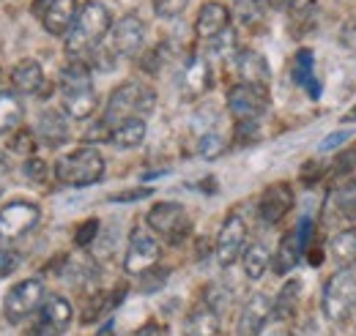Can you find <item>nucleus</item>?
I'll list each match as a JSON object with an SVG mask.
<instances>
[{
  "label": "nucleus",
  "mask_w": 356,
  "mask_h": 336,
  "mask_svg": "<svg viewBox=\"0 0 356 336\" xmlns=\"http://www.w3.org/2000/svg\"><path fill=\"white\" fill-rule=\"evenodd\" d=\"M151 3H154L156 17H162V19H176L189 6V0H151Z\"/></svg>",
  "instance_id": "obj_34"
},
{
  "label": "nucleus",
  "mask_w": 356,
  "mask_h": 336,
  "mask_svg": "<svg viewBox=\"0 0 356 336\" xmlns=\"http://www.w3.org/2000/svg\"><path fill=\"white\" fill-rule=\"evenodd\" d=\"M340 42H343V47H346L348 52L356 55V14L348 22H343V28H340Z\"/></svg>",
  "instance_id": "obj_40"
},
{
  "label": "nucleus",
  "mask_w": 356,
  "mask_h": 336,
  "mask_svg": "<svg viewBox=\"0 0 356 336\" xmlns=\"http://www.w3.org/2000/svg\"><path fill=\"white\" fill-rule=\"evenodd\" d=\"M96 336H115V328H113V323H107V326H104V328H102V331H99Z\"/></svg>",
  "instance_id": "obj_47"
},
{
  "label": "nucleus",
  "mask_w": 356,
  "mask_h": 336,
  "mask_svg": "<svg viewBox=\"0 0 356 336\" xmlns=\"http://www.w3.org/2000/svg\"><path fill=\"white\" fill-rule=\"evenodd\" d=\"M11 85L17 93H39L42 85H44V72H42V63L33 60V58H22L14 69H11Z\"/></svg>",
  "instance_id": "obj_21"
},
{
  "label": "nucleus",
  "mask_w": 356,
  "mask_h": 336,
  "mask_svg": "<svg viewBox=\"0 0 356 336\" xmlns=\"http://www.w3.org/2000/svg\"><path fill=\"white\" fill-rule=\"evenodd\" d=\"M244 246H247V224H244V219L238 213H230L222 221V227H220V235H217V246H214L217 262L222 268L233 265L241 257Z\"/></svg>",
  "instance_id": "obj_10"
},
{
  "label": "nucleus",
  "mask_w": 356,
  "mask_h": 336,
  "mask_svg": "<svg viewBox=\"0 0 356 336\" xmlns=\"http://www.w3.org/2000/svg\"><path fill=\"white\" fill-rule=\"evenodd\" d=\"M19 265V254H14L11 249H0V276L14 274Z\"/></svg>",
  "instance_id": "obj_43"
},
{
  "label": "nucleus",
  "mask_w": 356,
  "mask_h": 336,
  "mask_svg": "<svg viewBox=\"0 0 356 336\" xmlns=\"http://www.w3.org/2000/svg\"><path fill=\"white\" fill-rule=\"evenodd\" d=\"M184 336H220V314L209 303L195 306L184 320Z\"/></svg>",
  "instance_id": "obj_22"
},
{
  "label": "nucleus",
  "mask_w": 356,
  "mask_h": 336,
  "mask_svg": "<svg viewBox=\"0 0 356 336\" xmlns=\"http://www.w3.org/2000/svg\"><path fill=\"white\" fill-rule=\"evenodd\" d=\"M22 115H25V107L19 101V96L8 93V90H0V131H11L22 124Z\"/></svg>",
  "instance_id": "obj_29"
},
{
  "label": "nucleus",
  "mask_w": 356,
  "mask_h": 336,
  "mask_svg": "<svg viewBox=\"0 0 356 336\" xmlns=\"http://www.w3.org/2000/svg\"><path fill=\"white\" fill-rule=\"evenodd\" d=\"M271 314H274V301L266 293H255L238 314V323H236L238 336H261Z\"/></svg>",
  "instance_id": "obj_13"
},
{
  "label": "nucleus",
  "mask_w": 356,
  "mask_h": 336,
  "mask_svg": "<svg viewBox=\"0 0 356 336\" xmlns=\"http://www.w3.org/2000/svg\"><path fill=\"white\" fill-rule=\"evenodd\" d=\"M227 110L236 121H261L268 110L266 87L238 83L227 90Z\"/></svg>",
  "instance_id": "obj_7"
},
{
  "label": "nucleus",
  "mask_w": 356,
  "mask_h": 336,
  "mask_svg": "<svg viewBox=\"0 0 356 336\" xmlns=\"http://www.w3.org/2000/svg\"><path fill=\"white\" fill-rule=\"evenodd\" d=\"M25 175H28L31 180L42 183V180L47 178V162L44 159H39V156H28V162H25Z\"/></svg>",
  "instance_id": "obj_39"
},
{
  "label": "nucleus",
  "mask_w": 356,
  "mask_h": 336,
  "mask_svg": "<svg viewBox=\"0 0 356 336\" xmlns=\"http://www.w3.org/2000/svg\"><path fill=\"white\" fill-rule=\"evenodd\" d=\"M293 80L299 87H305L310 93V99L321 96V83L315 77V58H312L310 49H299L296 58H293Z\"/></svg>",
  "instance_id": "obj_24"
},
{
  "label": "nucleus",
  "mask_w": 356,
  "mask_h": 336,
  "mask_svg": "<svg viewBox=\"0 0 356 336\" xmlns=\"http://www.w3.org/2000/svg\"><path fill=\"white\" fill-rule=\"evenodd\" d=\"M197 151H200V156L214 159V156H220L225 151V140L217 131H206V134H200V140H197Z\"/></svg>",
  "instance_id": "obj_32"
},
{
  "label": "nucleus",
  "mask_w": 356,
  "mask_h": 336,
  "mask_svg": "<svg viewBox=\"0 0 356 336\" xmlns=\"http://www.w3.org/2000/svg\"><path fill=\"white\" fill-rule=\"evenodd\" d=\"M6 169H8V165H6V159L0 156V172H6Z\"/></svg>",
  "instance_id": "obj_49"
},
{
  "label": "nucleus",
  "mask_w": 356,
  "mask_h": 336,
  "mask_svg": "<svg viewBox=\"0 0 356 336\" xmlns=\"http://www.w3.org/2000/svg\"><path fill=\"white\" fill-rule=\"evenodd\" d=\"M110 28H113V17L107 6H102L99 0H88L80 8L72 31L66 33V52L72 55V60H83L86 55H90L110 33Z\"/></svg>",
  "instance_id": "obj_1"
},
{
  "label": "nucleus",
  "mask_w": 356,
  "mask_h": 336,
  "mask_svg": "<svg viewBox=\"0 0 356 336\" xmlns=\"http://www.w3.org/2000/svg\"><path fill=\"white\" fill-rule=\"evenodd\" d=\"M42 219V210L36 203H25V200H17V203H8L6 208L0 210V238L3 241H17L22 238L25 233H31Z\"/></svg>",
  "instance_id": "obj_9"
},
{
  "label": "nucleus",
  "mask_w": 356,
  "mask_h": 336,
  "mask_svg": "<svg viewBox=\"0 0 356 336\" xmlns=\"http://www.w3.org/2000/svg\"><path fill=\"white\" fill-rule=\"evenodd\" d=\"M299 336H323L321 334V331H318V326H315V323H307V326H305V328H302V331H299Z\"/></svg>",
  "instance_id": "obj_46"
},
{
  "label": "nucleus",
  "mask_w": 356,
  "mask_h": 336,
  "mask_svg": "<svg viewBox=\"0 0 356 336\" xmlns=\"http://www.w3.org/2000/svg\"><path fill=\"white\" fill-rule=\"evenodd\" d=\"M134 336H162V328H159L156 323H148V326H143L140 331H134Z\"/></svg>",
  "instance_id": "obj_45"
},
{
  "label": "nucleus",
  "mask_w": 356,
  "mask_h": 336,
  "mask_svg": "<svg viewBox=\"0 0 356 336\" xmlns=\"http://www.w3.org/2000/svg\"><path fill=\"white\" fill-rule=\"evenodd\" d=\"M42 303H44V285H42V279H25V282H19V285H14L8 290L6 301H3V317L17 326V323L28 320Z\"/></svg>",
  "instance_id": "obj_5"
},
{
  "label": "nucleus",
  "mask_w": 356,
  "mask_h": 336,
  "mask_svg": "<svg viewBox=\"0 0 356 336\" xmlns=\"http://www.w3.org/2000/svg\"><path fill=\"white\" fill-rule=\"evenodd\" d=\"M230 28V11L222 3H206L197 14V22H195V31L200 39L206 42H214L220 33H225Z\"/></svg>",
  "instance_id": "obj_17"
},
{
  "label": "nucleus",
  "mask_w": 356,
  "mask_h": 336,
  "mask_svg": "<svg viewBox=\"0 0 356 336\" xmlns=\"http://www.w3.org/2000/svg\"><path fill=\"white\" fill-rule=\"evenodd\" d=\"M268 262H271V254H268V246L264 241H252L244 246L241 252V265H244V274L247 279H261L268 271Z\"/></svg>",
  "instance_id": "obj_26"
},
{
  "label": "nucleus",
  "mask_w": 356,
  "mask_h": 336,
  "mask_svg": "<svg viewBox=\"0 0 356 336\" xmlns=\"http://www.w3.org/2000/svg\"><path fill=\"white\" fill-rule=\"evenodd\" d=\"M60 104H63V112L69 118L88 121L99 107V99H96L93 85L90 87H69V90H60Z\"/></svg>",
  "instance_id": "obj_18"
},
{
  "label": "nucleus",
  "mask_w": 356,
  "mask_h": 336,
  "mask_svg": "<svg viewBox=\"0 0 356 336\" xmlns=\"http://www.w3.org/2000/svg\"><path fill=\"white\" fill-rule=\"evenodd\" d=\"M168 282V268H151V271H145V274H140V290L145 295L156 293L162 285Z\"/></svg>",
  "instance_id": "obj_33"
},
{
  "label": "nucleus",
  "mask_w": 356,
  "mask_h": 336,
  "mask_svg": "<svg viewBox=\"0 0 356 336\" xmlns=\"http://www.w3.org/2000/svg\"><path fill=\"white\" fill-rule=\"evenodd\" d=\"M148 227L156 233V235H162L168 244H181L186 235H189V216H186V210L184 205H178V203H159V205H154V208L148 210Z\"/></svg>",
  "instance_id": "obj_6"
},
{
  "label": "nucleus",
  "mask_w": 356,
  "mask_h": 336,
  "mask_svg": "<svg viewBox=\"0 0 356 336\" xmlns=\"http://www.w3.org/2000/svg\"><path fill=\"white\" fill-rule=\"evenodd\" d=\"M36 134L44 140V145L60 148V145L69 140V124H66V118H63L58 110H44V112L39 115Z\"/></svg>",
  "instance_id": "obj_23"
},
{
  "label": "nucleus",
  "mask_w": 356,
  "mask_h": 336,
  "mask_svg": "<svg viewBox=\"0 0 356 336\" xmlns=\"http://www.w3.org/2000/svg\"><path fill=\"white\" fill-rule=\"evenodd\" d=\"M102 175H104V156L93 145L77 148L55 162V178L63 186H74V189L93 186L96 180H102Z\"/></svg>",
  "instance_id": "obj_3"
},
{
  "label": "nucleus",
  "mask_w": 356,
  "mask_h": 336,
  "mask_svg": "<svg viewBox=\"0 0 356 336\" xmlns=\"http://www.w3.org/2000/svg\"><path fill=\"white\" fill-rule=\"evenodd\" d=\"M0 77H3V72H0Z\"/></svg>",
  "instance_id": "obj_50"
},
{
  "label": "nucleus",
  "mask_w": 356,
  "mask_h": 336,
  "mask_svg": "<svg viewBox=\"0 0 356 336\" xmlns=\"http://www.w3.org/2000/svg\"><path fill=\"white\" fill-rule=\"evenodd\" d=\"M348 137H351V131H343V128H340V131H332V134H329V137H326V140L318 145V151H321V153H326V151H334V148L346 145V142H348Z\"/></svg>",
  "instance_id": "obj_42"
},
{
  "label": "nucleus",
  "mask_w": 356,
  "mask_h": 336,
  "mask_svg": "<svg viewBox=\"0 0 356 336\" xmlns=\"http://www.w3.org/2000/svg\"><path fill=\"white\" fill-rule=\"evenodd\" d=\"M321 309L332 323H346L356 309V271L343 268L332 274L323 285Z\"/></svg>",
  "instance_id": "obj_4"
},
{
  "label": "nucleus",
  "mask_w": 356,
  "mask_h": 336,
  "mask_svg": "<svg viewBox=\"0 0 356 336\" xmlns=\"http://www.w3.org/2000/svg\"><path fill=\"white\" fill-rule=\"evenodd\" d=\"M337 208H340V213H343L346 219L356 221V180L348 183L346 189H340V194H337Z\"/></svg>",
  "instance_id": "obj_35"
},
{
  "label": "nucleus",
  "mask_w": 356,
  "mask_h": 336,
  "mask_svg": "<svg viewBox=\"0 0 356 336\" xmlns=\"http://www.w3.org/2000/svg\"><path fill=\"white\" fill-rule=\"evenodd\" d=\"M211 87V66L203 55H192L181 72V90L186 99H197Z\"/></svg>",
  "instance_id": "obj_16"
},
{
  "label": "nucleus",
  "mask_w": 356,
  "mask_h": 336,
  "mask_svg": "<svg viewBox=\"0 0 356 336\" xmlns=\"http://www.w3.org/2000/svg\"><path fill=\"white\" fill-rule=\"evenodd\" d=\"M354 159H356V145L348 151V153H343V156H337V165H334V172L337 175H343V172H351L354 167Z\"/></svg>",
  "instance_id": "obj_44"
},
{
  "label": "nucleus",
  "mask_w": 356,
  "mask_h": 336,
  "mask_svg": "<svg viewBox=\"0 0 356 336\" xmlns=\"http://www.w3.org/2000/svg\"><path fill=\"white\" fill-rule=\"evenodd\" d=\"M299 293H302V282H299V279L285 282V287L280 290L277 301H274V314H277L280 320H288V317H293V314H296Z\"/></svg>",
  "instance_id": "obj_31"
},
{
  "label": "nucleus",
  "mask_w": 356,
  "mask_h": 336,
  "mask_svg": "<svg viewBox=\"0 0 356 336\" xmlns=\"http://www.w3.org/2000/svg\"><path fill=\"white\" fill-rule=\"evenodd\" d=\"M329 249H332V257L340 262V265H354L356 262V230H343V233H337L334 238H332V244H329Z\"/></svg>",
  "instance_id": "obj_30"
},
{
  "label": "nucleus",
  "mask_w": 356,
  "mask_h": 336,
  "mask_svg": "<svg viewBox=\"0 0 356 336\" xmlns=\"http://www.w3.org/2000/svg\"><path fill=\"white\" fill-rule=\"evenodd\" d=\"M288 14H291L293 33H310V28L318 19V0H291Z\"/></svg>",
  "instance_id": "obj_28"
},
{
  "label": "nucleus",
  "mask_w": 356,
  "mask_h": 336,
  "mask_svg": "<svg viewBox=\"0 0 356 336\" xmlns=\"http://www.w3.org/2000/svg\"><path fill=\"white\" fill-rule=\"evenodd\" d=\"M72 326V303L60 295H49L39 306V323L36 334L39 336H60Z\"/></svg>",
  "instance_id": "obj_11"
},
{
  "label": "nucleus",
  "mask_w": 356,
  "mask_h": 336,
  "mask_svg": "<svg viewBox=\"0 0 356 336\" xmlns=\"http://www.w3.org/2000/svg\"><path fill=\"white\" fill-rule=\"evenodd\" d=\"M110 33H113V52L132 58V55H137V52L143 49V42H145V22H143L137 14H127V17H121V19L110 28Z\"/></svg>",
  "instance_id": "obj_12"
},
{
  "label": "nucleus",
  "mask_w": 356,
  "mask_h": 336,
  "mask_svg": "<svg viewBox=\"0 0 356 336\" xmlns=\"http://www.w3.org/2000/svg\"><path fill=\"white\" fill-rule=\"evenodd\" d=\"M156 107V93L154 87H148L145 83H124L118 85L110 99H107V107H104V115H102V124L104 126L113 128L129 118H145L151 115Z\"/></svg>",
  "instance_id": "obj_2"
},
{
  "label": "nucleus",
  "mask_w": 356,
  "mask_h": 336,
  "mask_svg": "<svg viewBox=\"0 0 356 336\" xmlns=\"http://www.w3.org/2000/svg\"><path fill=\"white\" fill-rule=\"evenodd\" d=\"M288 3L291 0H268V6H274V8H288Z\"/></svg>",
  "instance_id": "obj_48"
},
{
  "label": "nucleus",
  "mask_w": 356,
  "mask_h": 336,
  "mask_svg": "<svg viewBox=\"0 0 356 336\" xmlns=\"http://www.w3.org/2000/svg\"><path fill=\"white\" fill-rule=\"evenodd\" d=\"M145 197H151V189H148V186H140V189L110 194V203H134V200H145Z\"/></svg>",
  "instance_id": "obj_41"
},
{
  "label": "nucleus",
  "mask_w": 356,
  "mask_h": 336,
  "mask_svg": "<svg viewBox=\"0 0 356 336\" xmlns=\"http://www.w3.org/2000/svg\"><path fill=\"white\" fill-rule=\"evenodd\" d=\"M99 235V219H88V221H83L80 227H77V233H74V244L80 246V249H86L93 244V238Z\"/></svg>",
  "instance_id": "obj_37"
},
{
  "label": "nucleus",
  "mask_w": 356,
  "mask_h": 336,
  "mask_svg": "<svg viewBox=\"0 0 356 336\" xmlns=\"http://www.w3.org/2000/svg\"><path fill=\"white\" fill-rule=\"evenodd\" d=\"M145 131H148V126H145V118H129V121L118 124V126L110 131V142H113L115 148L129 151V148L143 145Z\"/></svg>",
  "instance_id": "obj_27"
},
{
  "label": "nucleus",
  "mask_w": 356,
  "mask_h": 336,
  "mask_svg": "<svg viewBox=\"0 0 356 336\" xmlns=\"http://www.w3.org/2000/svg\"><path fill=\"white\" fill-rule=\"evenodd\" d=\"M236 145H252L258 142L261 137V128H258V121H236Z\"/></svg>",
  "instance_id": "obj_36"
},
{
  "label": "nucleus",
  "mask_w": 356,
  "mask_h": 336,
  "mask_svg": "<svg viewBox=\"0 0 356 336\" xmlns=\"http://www.w3.org/2000/svg\"><path fill=\"white\" fill-rule=\"evenodd\" d=\"M302 257H305V249H302V244H299V235H296V230H291V233H285V235L280 238L277 252L271 257V268H274L277 276H285V274H291V271L299 265Z\"/></svg>",
  "instance_id": "obj_20"
},
{
  "label": "nucleus",
  "mask_w": 356,
  "mask_h": 336,
  "mask_svg": "<svg viewBox=\"0 0 356 336\" xmlns=\"http://www.w3.org/2000/svg\"><path fill=\"white\" fill-rule=\"evenodd\" d=\"M291 208H293V189L288 183H271L261 194V203H258V213L266 224L282 221Z\"/></svg>",
  "instance_id": "obj_15"
},
{
  "label": "nucleus",
  "mask_w": 356,
  "mask_h": 336,
  "mask_svg": "<svg viewBox=\"0 0 356 336\" xmlns=\"http://www.w3.org/2000/svg\"><path fill=\"white\" fill-rule=\"evenodd\" d=\"M159 254H162L159 241H156L148 230L134 227L132 235H129L127 257H124V271H127V274H134V276H140V274L151 271V268L159 262Z\"/></svg>",
  "instance_id": "obj_8"
},
{
  "label": "nucleus",
  "mask_w": 356,
  "mask_h": 336,
  "mask_svg": "<svg viewBox=\"0 0 356 336\" xmlns=\"http://www.w3.org/2000/svg\"><path fill=\"white\" fill-rule=\"evenodd\" d=\"M33 148H36V140H33V134H31L28 128H22V131H17V134H14V140H11V151H14V153L31 156V153H33Z\"/></svg>",
  "instance_id": "obj_38"
},
{
  "label": "nucleus",
  "mask_w": 356,
  "mask_h": 336,
  "mask_svg": "<svg viewBox=\"0 0 356 336\" xmlns=\"http://www.w3.org/2000/svg\"><path fill=\"white\" fill-rule=\"evenodd\" d=\"M233 17L244 31L264 28V22L268 17V0H236Z\"/></svg>",
  "instance_id": "obj_25"
},
{
  "label": "nucleus",
  "mask_w": 356,
  "mask_h": 336,
  "mask_svg": "<svg viewBox=\"0 0 356 336\" xmlns=\"http://www.w3.org/2000/svg\"><path fill=\"white\" fill-rule=\"evenodd\" d=\"M80 14L77 0H47L42 11V25L49 36H66Z\"/></svg>",
  "instance_id": "obj_14"
},
{
  "label": "nucleus",
  "mask_w": 356,
  "mask_h": 336,
  "mask_svg": "<svg viewBox=\"0 0 356 336\" xmlns=\"http://www.w3.org/2000/svg\"><path fill=\"white\" fill-rule=\"evenodd\" d=\"M236 69L241 74V80L247 85H258V87H266L271 80V69H268V60L255 52V49H241L236 55Z\"/></svg>",
  "instance_id": "obj_19"
}]
</instances>
